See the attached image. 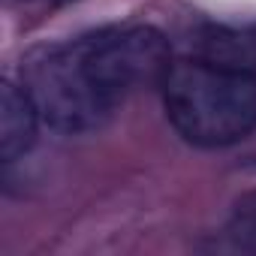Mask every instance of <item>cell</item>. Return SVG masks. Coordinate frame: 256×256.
<instances>
[{"mask_svg":"<svg viewBox=\"0 0 256 256\" xmlns=\"http://www.w3.org/2000/svg\"><path fill=\"white\" fill-rule=\"evenodd\" d=\"M229 238L238 250L256 253V190L244 193L229 217Z\"/></svg>","mask_w":256,"mask_h":256,"instance_id":"5b68a950","label":"cell"},{"mask_svg":"<svg viewBox=\"0 0 256 256\" xmlns=\"http://www.w3.org/2000/svg\"><path fill=\"white\" fill-rule=\"evenodd\" d=\"M78 60L100 90V96L118 108L133 90L163 84L172 66L169 40L151 24L108 28L72 42Z\"/></svg>","mask_w":256,"mask_h":256,"instance_id":"7a4b0ae2","label":"cell"},{"mask_svg":"<svg viewBox=\"0 0 256 256\" xmlns=\"http://www.w3.org/2000/svg\"><path fill=\"white\" fill-rule=\"evenodd\" d=\"M40 120V108L28 88L4 82V90H0V160L6 166L22 160L36 145Z\"/></svg>","mask_w":256,"mask_h":256,"instance_id":"277c9868","label":"cell"},{"mask_svg":"<svg viewBox=\"0 0 256 256\" xmlns=\"http://www.w3.org/2000/svg\"><path fill=\"white\" fill-rule=\"evenodd\" d=\"M22 84L34 96L42 124L66 136L100 130L114 112L88 78L72 42L30 52Z\"/></svg>","mask_w":256,"mask_h":256,"instance_id":"3957f363","label":"cell"},{"mask_svg":"<svg viewBox=\"0 0 256 256\" xmlns=\"http://www.w3.org/2000/svg\"><path fill=\"white\" fill-rule=\"evenodd\" d=\"M166 118L196 148H229L256 130V72L211 58L172 60L163 78Z\"/></svg>","mask_w":256,"mask_h":256,"instance_id":"6da1fadb","label":"cell"}]
</instances>
